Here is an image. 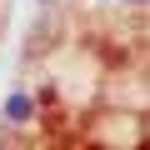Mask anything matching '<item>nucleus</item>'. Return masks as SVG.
Returning <instances> with one entry per match:
<instances>
[{
    "mask_svg": "<svg viewBox=\"0 0 150 150\" xmlns=\"http://www.w3.org/2000/svg\"><path fill=\"white\" fill-rule=\"evenodd\" d=\"M45 5H50V0H45Z\"/></svg>",
    "mask_w": 150,
    "mask_h": 150,
    "instance_id": "nucleus-1",
    "label": "nucleus"
}]
</instances>
